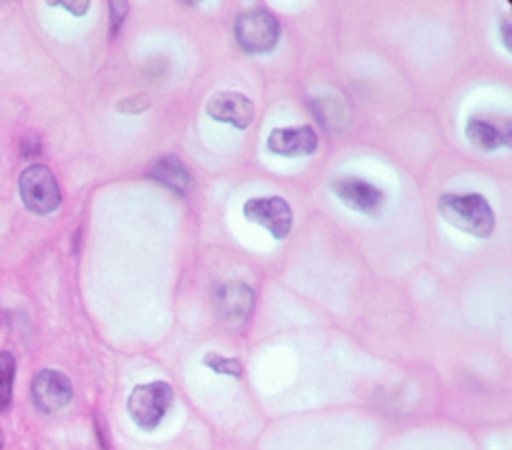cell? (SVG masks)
I'll return each instance as SVG.
<instances>
[{"mask_svg": "<svg viewBox=\"0 0 512 450\" xmlns=\"http://www.w3.org/2000/svg\"><path fill=\"white\" fill-rule=\"evenodd\" d=\"M438 212L444 222L476 238H488L494 232V212L480 194H442Z\"/></svg>", "mask_w": 512, "mask_h": 450, "instance_id": "obj_1", "label": "cell"}, {"mask_svg": "<svg viewBox=\"0 0 512 450\" xmlns=\"http://www.w3.org/2000/svg\"><path fill=\"white\" fill-rule=\"evenodd\" d=\"M172 400H174L172 386L168 382L154 380L148 384L134 386V390L128 396L126 408L138 428L154 430L166 416Z\"/></svg>", "mask_w": 512, "mask_h": 450, "instance_id": "obj_2", "label": "cell"}, {"mask_svg": "<svg viewBox=\"0 0 512 450\" xmlns=\"http://www.w3.org/2000/svg\"><path fill=\"white\" fill-rule=\"evenodd\" d=\"M234 36L246 54H266L280 38V24L266 8H250L238 14Z\"/></svg>", "mask_w": 512, "mask_h": 450, "instance_id": "obj_3", "label": "cell"}, {"mask_svg": "<svg viewBox=\"0 0 512 450\" xmlns=\"http://www.w3.org/2000/svg\"><path fill=\"white\" fill-rule=\"evenodd\" d=\"M18 188L24 206L38 216L52 214L62 202L60 186L52 170L44 164H30L24 168L18 180Z\"/></svg>", "mask_w": 512, "mask_h": 450, "instance_id": "obj_4", "label": "cell"}, {"mask_svg": "<svg viewBox=\"0 0 512 450\" xmlns=\"http://www.w3.org/2000/svg\"><path fill=\"white\" fill-rule=\"evenodd\" d=\"M244 216L246 220L266 228L278 240L286 238L292 230V210L288 202L280 196L248 200L244 204Z\"/></svg>", "mask_w": 512, "mask_h": 450, "instance_id": "obj_5", "label": "cell"}, {"mask_svg": "<svg viewBox=\"0 0 512 450\" xmlns=\"http://www.w3.org/2000/svg\"><path fill=\"white\" fill-rule=\"evenodd\" d=\"M32 392V402L40 412L52 414L62 408H66L74 396L72 384L66 374L58 370H40L30 386Z\"/></svg>", "mask_w": 512, "mask_h": 450, "instance_id": "obj_6", "label": "cell"}, {"mask_svg": "<svg viewBox=\"0 0 512 450\" xmlns=\"http://www.w3.org/2000/svg\"><path fill=\"white\" fill-rule=\"evenodd\" d=\"M214 304H216V312H218L220 320L226 326L238 328L248 320V316L252 312L254 292L248 284H244L240 280H230L216 288Z\"/></svg>", "mask_w": 512, "mask_h": 450, "instance_id": "obj_7", "label": "cell"}, {"mask_svg": "<svg viewBox=\"0 0 512 450\" xmlns=\"http://www.w3.org/2000/svg\"><path fill=\"white\" fill-rule=\"evenodd\" d=\"M330 188L350 210H356L366 216L378 214L384 202L382 190H378L374 184L362 178H352V176L334 178L330 182Z\"/></svg>", "mask_w": 512, "mask_h": 450, "instance_id": "obj_8", "label": "cell"}, {"mask_svg": "<svg viewBox=\"0 0 512 450\" xmlns=\"http://www.w3.org/2000/svg\"><path fill=\"white\" fill-rule=\"evenodd\" d=\"M206 112L216 122L232 124L238 130H244L250 126L254 118V104L248 96L232 90L216 92L206 102Z\"/></svg>", "mask_w": 512, "mask_h": 450, "instance_id": "obj_9", "label": "cell"}, {"mask_svg": "<svg viewBox=\"0 0 512 450\" xmlns=\"http://www.w3.org/2000/svg\"><path fill=\"white\" fill-rule=\"evenodd\" d=\"M266 146L278 156H308L318 148V134L312 126L274 128L266 140Z\"/></svg>", "mask_w": 512, "mask_h": 450, "instance_id": "obj_10", "label": "cell"}, {"mask_svg": "<svg viewBox=\"0 0 512 450\" xmlns=\"http://www.w3.org/2000/svg\"><path fill=\"white\" fill-rule=\"evenodd\" d=\"M148 174L154 182L176 192L178 196H184L192 184V176L178 156H164L156 160Z\"/></svg>", "mask_w": 512, "mask_h": 450, "instance_id": "obj_11", "label": "cell"}, {"mask_svg": "<svg viewBox=\"0 0 512 450\" xmlns=\"http://www.w3.org/2000/svg\"><path fill=\"white\" fill-rule=\"evenodd\" d=\"M466 138L468 142L484 152H492L496 150L500 144L510 146V132H500V128H496L494 124L480 120V118H470L466 122Z\"/></svg>", "mask_w": 512, "mask_h": 450, "instance_id": "obj_12", "label": "cell"}, {"mask_svg": "<svg viewBox=\"0 0 512 450\" xmlns=\"http://www.w3.org/2000/svg\"><path fill=\"white\" fill-rule=\"evenodd\" d=\"M16 376V360L10 352H0V412L12 404V386Z\"/></svg>", "mask_w": 512, "mask_h": 450, "instance_id": "obj_13", "label": "cell"}, {"mask_svg": "<svg viewBox=\"0 0 512 450\" xmlns=\"http://www.w3.org/2000/svg\"><path fill=\"white\" fill-rule=\"evenodd\" d=\"M202 362H204V366H208L216 374H226V376H232V378L242 376V364L236 358H226L222 354L208 352Z\"/></svg>", "mask_w": 512, "mask_h": 450, "instance_id": "obj_14", "label": "cell"}, {"mask_svg": "<svg viewBox=\"0 0 512 450\" xmlns=\"http://www.w3.org/2000/svg\"><path fill=\"white\" fill-rule=\"evenodd\" d=\"M150 108V98L146 94H136L130 98H122L116 104V110L122 114H142L144 110Z\"/></svg>", "mask_w": 512, "mask_h": 450, "instance_id": "obj_15", "label": "cell"}, {"mask_svg": "<svg viewBox=\"0 0 512 450\" xmlns=\"http://www.w3.org/2000/svg\"><path fill=\"white\" fill-rule=\"evenodd\" d=\"M110 10V36H116L126 14H128V4L126 2H108Z\"/></svg>", "mask_w": 512, "mask_h": 450, "instance_id": "obj_16", "label": "cell"}, {"mask_svg": "<svg viewBox=\"0 0 512 450\" xmlns=\"http://www.w3.org/2000/svg\"><path fill=\"white\" fill-rule=\"evenodd\" d=\"M48 4H52V6H62L64 10L72 12L74 16H82V14H86V10L90 8V2H86V0H82V2H48Z\"/></svg>", "mask_w": 512, "mask_h": 450, "instance_id": "obj_17", "label": "cell"}, {"mask_svg": "<svg viewBox=\"0 0 512 450\" xmlns=\"http://www.w3.org/2000/svg\"><path fill=\"white\" fill-rule=\"evenodd\" d=\"M40 142H38V138H26L24 142H22V156H36V154H40Z\"/></svg>", "mask_w": 512, "mask_h": 450, "instance_id": "obj_18", "label": "cell"}, {"mask_svg": "<svg viewBox=\"0 0 512 450\" xmlns=\"http://www.w3.org/2000/svg\"><path fill=\"white\" fill-rule=\"evenodd\" d=\"M500 30H502L504 46H506V50H510V48H512V44H510V20H504V22L500 24Z\"/></svg>", "mask_w": 512, "mask_h": 450, "instance_id": "obj_19", "label": "cell"}, {"mask_svg": "<svg viewBox=\"0 0 512 450\" xmlns=\"http://www.w3.org/2000/svg\"><path fill=\"white\" fill-rule=\"evenodd\" d=\"M2 446H4V432H2V428H0V450H2Z\"/></svg>", "mask_w": 512, "mask_h": 450, "instance_id": "obj_20", "label": "cell"}]
</instances>
